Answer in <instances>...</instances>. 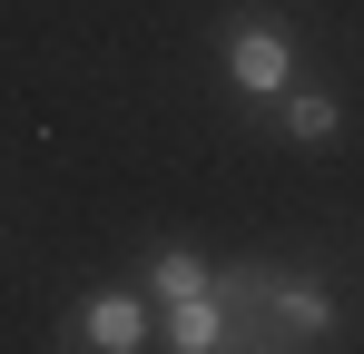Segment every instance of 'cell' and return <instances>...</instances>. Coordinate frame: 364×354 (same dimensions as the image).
<instances>
[{"mask_svg": "<svg viewBox=\"0 0 364 354\" xmlns=\"http://www.w3.org/2000/svg\"><path fill=\"white\" fill-rule=\"evenodd\" d=\"M227 79H237L246 99H276V89L296 79V30H286V20H256V10H246L237 30H227Z\"/></svg>", "mask_w": 364, "mask_h": 354, "instance_id": "6da1fadb", "label": "cell"}, {"mask_svg": "<svg viewBox=\"0 0 364 354\" xmlns=\"http://www.w3.org/2000/svg\"><path fill=\"white\" fill-rule=\"evenodd\" d=\"M266 325H276V345H325L335 335V295L315 276H266Z\"/></svg>", "mask_w": 364, "mask_h": 354, "instance_id": "7a4b0ae2", "label": "cell"}, {"mask_svg": "<svg viewBox=\"0 0 364 354\" xmlns=\"http://www.w3.org/2000/svg\"><path fill=\"white\" fill-rule=\"evenodd\" d=\"M69 345H89V354H138L148 345V305H138V295H89V305H79V325H69Z\"/></svg>", "mask_w": 364, "mask_h": 354, "instance_id": "3957f363", "label": "cell"}, {"mask_svg": "<svg viewBox=\"0 0 364 354\" xmlns=\"http://www.w3.org/2000/svg\"><path fill=\"white\" fill-rule=\"evenodd\" d=\"M168 345H178V354H227V345H237V305H227L217 286L178 295V305H168Z\"/></svg>", "mask_w": 364, "mask_h": 354, "instance_id": "277c9868", "label": "cell"}, {"mask_svg": "<svg viewBox=\"0 0 364 354\" xmlns=\"http://www.w3.org/2000/svg\"><path fill=\"white\" fill-rule=\"evenodd\" d=\"M148 295H158V305L207 295V256H197V246H178V236H168V246H148Z\"/></svg>", "mask_w": 364, "mask_h": 354, "instance_id": "5b68a950", "label": "cell"}, {"mask_svg": "<svg viewBox=\"0 0 364 354\" xmlns=\"http://www.w3.org/2000/svg\"><path fill=\"white\" fill-rule=\"evenodd\" d=\"M276 99H286V138H305V148H325V138L345 128V109H335V89H305V79H286Z\"/></svg>", "mask_w": 364, "mask_h": 354, "instance_id": "8992f818", "label": "cell"}]
</instances>
